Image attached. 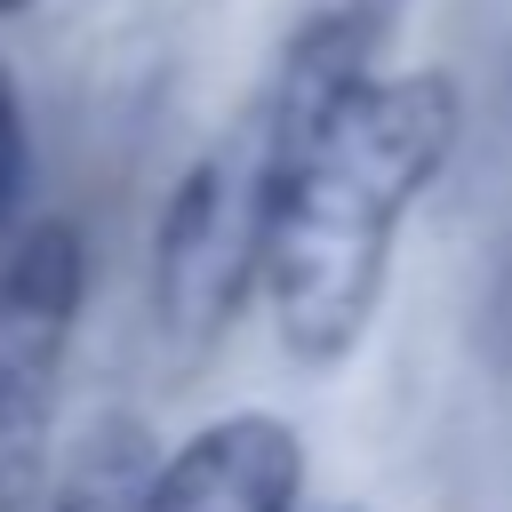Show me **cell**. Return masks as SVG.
Wrapping results in <instances>:
<instances>
[{"label":"cell","mask_w":512,"mask_h":512,"mask_svg":"<svg viewBox=\"0 0 512 512\" xmlns=\"http://www.w3.org/2000/svg\"><path fill=\"white\" fill-rule=\"evenodd\" d=\"M24 192H32V128H24V96L0 64V240L24 224Z\"/></svg>","instance_id":"obj_6"},{"label":"cell","mask_w":512,"mask_h":512,"mask_svg":"<svg viewBox=\"0 0 512 512\" xmlns=\"http://www.w3.org/2000/svg\"><path fill=\"white\" fill-rule=\"evenodd\" d=\"M80 296H88L80 224L64 216L24 224L0 256V512L24 504L40 480V440H48Z\"/></svg>","instance_id":"obj_3"},{"label":"cell","mask_w":512,"mask_h":512,"mask_svg":"<svg viewBox=\"0 0 512 512\" xmlns=\"http://www.w3.org/2000/svg\"><path fill=\"white\" fill-rule=\"evenodd\" d=\"M296 496H304V440L264 408L208 416L152 472V512H296Z\"/></svg>","instance_id":"obj_4"},{"label":"cell","mask_w":512,"mask_h":512,"mask_svg":"<svg viewBox=\"0 0 512 512\" xmlns=\"http://www.w3.org/2000/svg\"><path fill=\"white\" fill-rule=\"evenodd\" d=\"M16 8H24V0H0V16H16Z\"/></svg>","instance_id":"obj_8"},{"label":"cell","mask_w":512,"mask_h":512,"mask_svg":"<svg viewBox=\"0 0 512 512\" xmlns=\"http://www.w3.org/2000/svg\"><path fill=\"white\" fill-rule=\"evenodd\" d=\"M152 472H160L152 432L136 416H96L88 440L72 448L48 512H152Z\"/></svg>","instance_id":"obj_5"},{"label":"cell","mask_w":512,"mask_h":512,"mask_svg":"<svg viewBox=\"0 0 512 512\" xmlns=\"http://www.w3.org/2000/svg\"><path fill=\"white\" fill-rule=\"evenodd\" d=\"M288 152L264 120V104H248L168 192L160 224H152V320L200 352L232 328V312L248 304V288H264V240H272V200H280Z\"/></svg>","instance_id":"obj_2"},{"label":"cell","mask_w":512,"mask_h":512,"mask_svg":"<svg viewBox=\"0 0 512 512\" xmlns=\"http://www.w3.org/2000/svg\"><path fill=\"white\" fill-rule=\"evenodd\" d=\"M456 128L464 96L448 72H376L296 144L264 240V304L296 360L328 368L368 336L392 240L440 184Z\"/></svg>","instance_id":"obj_1"},{"label":"cell","mask_w":512,"mask_h":512,"mask_svg":"<svg viewBox=\"0 0 512 512\" xmlns=\"http://www.w3.org/2000/svg\"><path fill=\"white\" fill-rule=\"evenodd\" d=\"M504 328H512V256H504Z\"/></svg>","instance_id":"obj_7"}]
</instances>
